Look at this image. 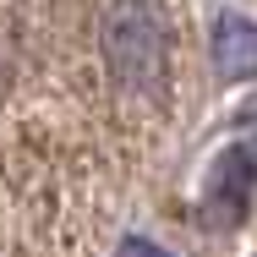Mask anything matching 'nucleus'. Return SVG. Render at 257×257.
Returning a JSON list of instances; mask_svg holds the SVG:
<instances>
[{"instance_id":"obj_4","label":"nucleus","mask_w":257,"mask_h":257,"mask_svg":"<svg viewBox=\"0 0 257 257\" xmlns=\"http://www.w3.org/2000/svg\"><path fill=\"white\" fill-rule=\"evenodd\" d=\"M120 257H164V252H159L154 241H143V235H132V241L120 246Z\"/></svg>"},{"instance_id":"obj_3","label":"nucleus","mask_w":257,"mask_h":257,"mask_svg":"<svg viewBox=\"0 0 257 257\" xmlns=\"http://www.w3.org/2000/svg\"><path fill=\"white\" fill-rule=\"evenodd\" d=\"M208 50H213V71L224 82H246L257 77V22L246 11H213V28H208Z\"/></svg>"},{"instance_id":"obj_1","label":"nucleus","mask_w":257,"mask_h":257,"mask_svg":"<svg viewBox=\"0 0 257 257\" xmlns=\"http://www.w3.org/2000/svg\"><path fill=\"white\" fill-rule=\"evenodd\" d=\"M99 39H104V66L120 88L159 93L164 66H170V22L159 6H104Z\"/></svg>"},{"instance_id":"obj_2","label":"nucleus","mask_w":257,"mask_h":257,"mask_svg":"<svg viewBox=\"0 0 257 257\" xmlns=\"http://www.w3.org/2000/svg\"><path fill=\"white\" fill-rule=\"evenodd\" d=\"M257 186V154L252 148H224V154L208 164V186H203V213L208 224H241V213L252 203Z\"/></svg>"}]
</instances>
